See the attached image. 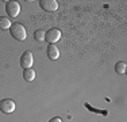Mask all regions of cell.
<instances>
[{
    "mask_svg": "<svg viewBox=\"0 0 127 122\" xmlns=\"http://www.w3.org/2000/svg\"><path fill=\"white\" fill-rule=\"evenodd\" d=\"M5 11H7L8 16L16 18L20 12V4L18 1H8L7 4H5Z\"/></svg>",
    "mask_w": 127,
    "mask_h": 122,
    "instance_id": "4",
    "label": "cell"
},
{
    "mask_svg": "<svg viewBox=\"0 0 127 122\" xmlns=\"http://www.w3.org/2000/svg\"><path fill=\"white\" fill-rule=\"evenodd\" d=\"M32 62H34V56H32L31 52H25V53L22 54V57H20V66L25 69H29L32 66Z\"/></svg>",
    "mask_w": 127,
    "mask_h": 122,
    "instance_id": "5",
    "label": "cell"
},
{
    "mask_svg": "<svg viewBox=\"0 0 127 122\" xmlns=\"http://www.w3.org/2000/svg\"><path fill=\"white\" fill-rule=\"evenodd\" d=\"M0 111H3L4 114H11L15 111V102L12 99H1L0 100Z\"/></svg>",
    "mask_w": 127,
    "mask_h": 122,
    "instance_id": "3",
    "label": "cell"
},
{
    "mask_svg": "<svg viewBox=\"0 0 127 122\" xmlns=\"http://www.w3.org/2000/svg\"><path fill=\"white\" fill-rule=\"evenodd\" d=\"M49 122H62V120H61V118H58V117H56V118H51Z\"/></svg>",
    "mask_w": 127,
    "mask_h": 122,
    "instance_id": "13",
    "label": "cell"
},
{
    "mask_svg": "<svg viewBox=\"0 0 127 122\" xmlns=\"http://www.w3.org/2000/svg\"><path fill=\"white\" fill-rule=\"evenodd\" d=\"M60 38H61V30L58 29H50L45 33V41L49 42L50 45H54L56 42H58Z\"/></svg>",
    "mask_w": 127,
    "mask_h": 122,
    "instance_id": "2",
    "label": "cell"
},
{
    "mask_svg": "<svg viewBox=\"0 0 127 122\" xmlns=\"http://www.w3.org/2000/svg\"><path fill=\"white\" fill-rule=\"evenodd\" d=\"M126 69H127V64L123 62V61H119V62L115 64V72L119 73V75L126 73Z\"/></svg>",
    "mask_w": 127,
    "mask_h": 122,
    "instance_id": "9",
    "label": "cell"
},
{
    "mask_svg": "<svg viewBox=\"0 0 127 122\" xmlns=\"http://www.w3.org/2000/svg\"><path fill=\"white\" fill-rule=\"evenodd\" d=\"M47 57H49L50 60H57L60 57V50H58V48L57 46H54V45H49L47 46Z\"/></svg>",
    "mask_w": 127,
    "mask_h": 122,
    "instance_id": "7",
    "label": "cell"
},
{
    "mask_svg": "<svg viewBox=\"0 0 127 122\" xmlns=\"http://www.w3.org/2000/svg\"><path fill=\"white\" fill-rule=\"evenodd\" d=\"M84 106H85V107L88 109V110H91L92 113H96V114H101V115H104V117H107V115H108V111H107V110H99V109H93L91 105H88V103H85Z\"/></svg>",
    "mask_w": 127,
    "mask_h": 122,
    "instance_id": "11",
    "label": "cell"
},
{
    "mask_svg": "<svg viewBox=\"0 0 127 122\" xmlns=\"http://www.w3.org/2000/svg\"><path fill=\"white\" fill-rule=\"evenodd\" d=\"M39 5L43 11L53 12V11H57V8H58V1L57 0H41Z\"/></svg>",
    "mask_w": 127,
    "mask_h": 122,
    "instance_id": "6",
    "label": "cell"
},
{
    "mask_svg": "<svg viewBox=\"0 0 127 122\" xmlns=\"http://www.w3.org/2000/svg\"><path fill=\"white\" fill-rule=\"evenodd\" d=\"M23 77H25L26 81H32L35 79V71L31 69V68L25 69V72H23Z\"/></svg>",
    "mask_w": 127,
    "mask_h": 122,
    "instance_id": "8",
    "label": "cell"
},
{
    "mask_svg": "<svg viewBox=\"0 0 127 122\" xmlns=\"http://www.w3.org/2000/svg\"><path fill=\"white\" fill-rule=\"evenodd\" d=\"M10 31H11V35H12L15 39H18V41H25L26 39V29L22 23H19V22L12 23Z\"/></svg>",
    "mask_w": 127,
    "mask_h": 122,
    "instance_id": "1",
    "label": "cell"
},
{
    "mask_svg": "<svg viewBox=\"0 0 127 122\" xmlns=\"http://www.w3.org/2000/svg\"><path fill=\"white\" fill-rule=\"evenodd\" d=\"M11 20L8 19V18H5V16H0V29L1 30H8V29H11Z\"/></svg>",
    "mask_w": 127,
    "mask_h": 122,
    "instance_id": "10",
    "label": "cell"
},
{
    "mask_svg": "<svg viewBox=\"0 0 127 122\" xmlns=\"http://www.w3.org/2000/svg\"><path fill=\"white\" fill-rule=\"evenodd\" d=\"M34 38L37 39V41H39V42L45 41V33H43V30H35V31H34Z\"/></svg>",
    "mask_w": 127,
    "mask_h": 122,
    "instance_id": "12",
    "label": "cell"
}]
</instances>
